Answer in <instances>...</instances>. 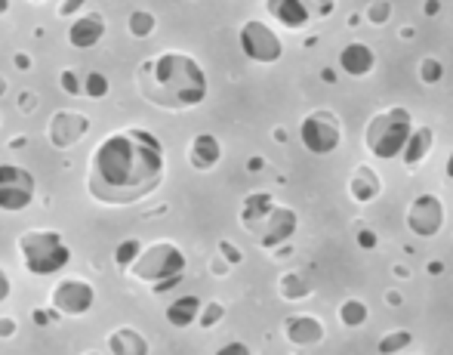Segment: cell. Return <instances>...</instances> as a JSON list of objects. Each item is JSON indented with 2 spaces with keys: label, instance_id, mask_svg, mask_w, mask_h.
Masks as SVG:
<instances>
[{
  "label": "cell",
  "instance_id": "24",
  "mask_svg": "<svg viewBox=\"0 0 453 355\" xmlns=\"http://www.w3.org/2000/svg\"><path fill=\"white\" fill-rule=\"evenodd\" d=\"M154 25H157V19H154V13H148V10H133L127 19V28L133 38H151Z\"/></svg>",
  "mask_w": 453,
  "mask_h": 355
},
{
  "label": "cell",
  "instance_id": "3",
  "mask_svg": "<svg viewBox=\"0 0 453 355\" xmlns=\"http://www.w3.org/2000/svg\"><path fill=\"white\" fill-rule=\"evenodd\" d=\"M413 130L416 127H413L410 111L401 109V105H392V109L379 111V115H373L367 120L364 145L376 161H395L404 155Z\"/></svg>",
  "mask_w": 453,
  "mask_h": 355
},
{
  "label": "cell",
  "instance_id": "39",
  "mask_svg": "<svg viewBox=\"0 0 453 355\" xmlns=\"http://www.w3.org/2000/svg\"><path fill=\"white\" fill-rule=\"evenodd\" d=\"M81 6H84L81 0H74V3H62V6H59V13H62V16H71V13L81 10Z\"/></svg>",
  "mask_w": 453,
  "mask_h": 355
},
{
  "label": "cell",
  "instance_id": "12",
  "mask_svg": "<svg viewBox=\"0 0 453 355\" xmlns=\"http://www.w3.org/2000/svg\"><path fill=\"white\" fill-rule=\"evenodd\" d=\"M86 130H90V118L81 111H56L47 124V139L56 148H71L86 136Z\"/></svg>",
  "mask_w": 453,
  "mask_h": 355
},
{
  "label": "cell",
  "instance_id": "26",
  "mask_svg": "<svg viewBox=\"0 0 453 355\" xmlns=\"http://www.w3.org/2000/svg\"><path fill=\"white\" fill-rule=\"evenodd\" d=\"M410 331H388L383 340L376 343V349H379V355H398L401 349H407L410 346Z\"/></svg>",
  "mask_w": 453,
  "mask_h": 355
},
{
  "label": "cell",
  "instance_id": "35",
  "mask_svg": "<svg viewBox=\"0 0 453 355\" xmlns=\"http://www.w3.org/2000/svg\"><path fill=\"white\" fill-rule=\"evenodd\" d=\"M216 355H253V352H250L247 343H237V340H232V343H225Z\"/></svg>",
  "mask_w": 453,
  "mask_h": 355
},
{
  "label": "cell",
  "instance_id": "23",
  "mask_svg": "<svg viewBox=\"0 0 453 355\" xmlns=\"http://www.w3.org/2000/svg\"><path fill=\"white\" fill-rule=\"evenodd\" d=\"M278 294L284 297V300L296 303V300H302V297H308V284H305L302 275L287 272V275H280V281H278Z\"/></svg>",
  "mask_w": 453,
  "mask_h": 355
},
{
  "label": "cell",
  "instance_id": "8",
  "mask_svg": "<svg viewBox=\"0 0 453 355\" xmlns=\"http://www.w3.org/2000/svg\"><path fill=\"white\" fill-rule=\"evenodd\" d=\"M241 53L247 56L250 62L271 65V62H278L280 56H284V40H280L265 22L250 19V22L241 25Z\"/></svg>",
  "mask_w": 453,
  "mask_h": 355
},
{
  "label": "cell",
  "instance_id": "41",
  "mask_svg": "<svg viewBox=\"0 0 453 355\" xmlns=\"http://www.w3.org/2000/svg\"><path fill=\"white\" fill-rule=\"evenodd\" d=\"M34 324H49V315H47V312H34Z\"/></svg>",
  "mask_w": 453,
  "mask_h": 355
},
{
  "label": "cell",
  "instance_id": "4",
  "mask_svg": "<svg viewBox=\"0 0 453 355\" xmlns=\"http://www.w3.org/2000/svg\"><path fill=\"white\" fill-rule=\"evenodd\" d=\"M127 275L142 284H151L154 294H164V290H173L182 281L185 253L173 241H157V244H151L139 253V260L127 269Z\"/></svg>",
  "mask_w": 453,
  "mask_h": 355
},
{
  "label": "cell",
  "instance_id": "19",
  "mask_svg": "<svg viewBox=\"0 0 453 355\" xmlns=\"http://www.w3.org/2000/svg\"><path fill=\"white\" fill-rule=\"evenodd\" d=\"M111 355H148V340L136 328H114L108 333Z\"/></svg>",
  "mask_w": 453,
  "mask_h": 355
},
{
  "label": "cell",
  "instance_id": "30",
  "mask_svg": "<svg viewBox=\"0 0 453 355\" xmlns=\"http://www.w3.org/2000/svg\"><path fill=\"white\" fill-rule=\"evenodd\" d=\"M420 77H422L426 84H438V81L444 77V65H441L438 59H431V56H429V59L420 62Z\"/></svg>",
  "mask_w": 453,
  "mask_h": 355
},
{
  "label": "cell",
  "instance_id": "5",
  "mask_svg": "<svg viewBox=\"0 0 453 355\" xmlns=\"http://www.w3.org/2000/svg\"><path fill=\"white\" fill-rule=\"evenodd\" d=\"M22 262L31 275H56L71 262V247L56 229H31L19 235Z\"/></svg>",
  "mask_w": 453,
  "mask_h": 355
},
{
  "label": "cell",
  "instance_id": "29",
  "mask_svg": "<svg viewBox=\"0 0 453 355\" xmlns=\"http://www.w3.org/2000/svg\"><path fill=\"white\" fill-rule=\"evenodd\" d=\"M222 315H225V306H222L219 300L204 303V309H200L198 324H200V328H213V324H219V322H222Z\"/></svg>",
  "mask_w": 453,
  "mask_h": 355
},
{
  "label": "cell",
  "instance_id": "10",
  "mask_svg": "<svg viewBox=\"0 0 453 355\" xmlns=\"http://www.w3.org/2000/svg\"><path fill=\"white\" fill-rule=\"evenodd\" d=\"M444 226V204L438 195H416L407 207V229L416 238H435Z\"/></svg>",
  "mask_w": 453,
  "mask_h": 355
},
{
  "label": "cell",
  "instance_id": "33",
  "mask_svg": "<svg viewBox=\"0 0 453 355\" xmlns=\"http://www.w3.org/2000/svg\"><path fill=\"white\" fill-rule=\"evenodd\" d=\"M388 10H392L388 3H373L370 10H367V19H370L373 25H379V22H386V19H388Z\"/></svg>",
  "mask_w": 453,
  "mask_h": 355
},
{
  "label": "cell",
  "instance_id": "7",
  "mask_svg": "<svg viewBox=\"0 0 453 355\" xmlns=\"http://www.w3.org/2000/svg\"><path fill=\"white\" fill-rule=\"evenodd\" d=\"M34 173L22 164H0V210L3 213H19L34 201Z\"/></svg>",
  "mask_w": 453,
  "mask_h": 355
},
{
  "label": "cell",
  "instance_id": "37",
  "mask_svg": "<svg viewBox=\"0 0 453 355\" xmlns=\"http://www.w3.org/2000/svg\"><path fill=\"white\" fill-rule=\"evenodd\" d=\"M6 297H10V275L0 269V303H3Z\"/></svg>",
  "mask_w": 453,
  "mask_h": 355
},
{
  "label": "cell",
  "instance_id": "15",
  "mask_svg": "<svg viewBox=\"0 0 453 355\" xmlns=\"http://www.w3.org/2000/svg\"><path fill=\"white\" fill-rule=\"evenodd\" d=\"M373 65H376V53H373L367 44H361V40H351V44L342 47L340 68L345 71V74L364 77V74H370V71H373Z\"/></svg>",
  "mask_w": 453,
  "mask_h": 355
},
{
  "label": "cell",
  "instance_id": "25",
  "mask_svg": "<svg viewBox=\"0 0 453 355\" xmlns=\"http://www.w3.org/2000/svg\"><path fill=\"white\" fill-rule=\"evenodd\" d=\"M367 306L361 300H345L342 306H340V318H342V324L345 328H361V324L367 322Z\"/></svg>",
  "mask_w": 453,
  "mask_h": 355
},
{
  "label": "cell",
  "instance_id": "46",
  "mask_svg": "<svg viewBox=\"0 0 453 355\" xmlns=\"http://www.w3.org/2000/svg\"><path fill=\"white\" fill-rule=\"evenodd\" d=\"M84 355H99V352H84Z\"/></svg>",
  "mask_w": 453,
  "mask_h": 355
},
{
  "label": "cell",
  "instance_id": "11",
  "mask_svg": "<svg viewBox=\"0 0 453 355\" xmlns=\"http://www.w3.org/2000/svg\"><path fill=\"white\" fill-rule=\"evenodd\" d=\"M296 213H293L290 207H284V204H275V210L269 213V216L262 219V223L256 226L250 235H253L259 241V247H265V251H275V247H280L284 241H290V235L296 232Z\"/></svg>",
  "mask_w": 453,
  "mask_h": 355
},
{
  "label": "cell",
  "instance_id": "2",
  "mask_svg": "<svg viewBox=\"0 0 453 355\" xmlns=\"http://www.w3.org/2000/svg\"><path fill=\"white\" fill-rule=\"evenodd\" d=\"M136 87L164 111H189L207 99V74L189 53H157L136 68Z\"/></svg>",
  "mask_w": 453,
  "mask_h": 355
},
{
  "label": "cell",
  "instance_id": "34",
  "mask_svg": "<svg viewBox=\"0 0 453 355\" xmlns=\"http://www.w3.org/2000/svg\"><path fill=\"white\" fill-rule=\"evenodd\" d=\"M16 331H19V322H16V318L0 315V340H10Z\"/></svg>",
  "mask_w": 453,
  "mask_h": 355
},
{
  "label": "cell",
  "instance_id": "28",
  "mask_svg": "<svg viewBox=\"0 0 453 355\" xmlns=\"http://www.w3.org/2000/svg\"><path fill=\"white\" fill-rule=\"evenodd\" d=\"M84 93L90 99H102L108 96V77L102 71H90V74L84 77Z\"/></svg>",
  "mask_w": 453,
  "mask_h": 355
},
{
  "label": "cell",
  "instance_id": "6",
  "mask_svg": "<svg viewBox=\"0 0 453 355\" xmlns=\"http://www.w3.org/2000/svg\"><path fill=\"white\" fill-rule=\"evenodd\" d=\"M299 139L312 155H333L342 139V127L333 111H327V109L308 111L299 124Z\"/></svg>",
  "mask_w": 453,
  "mask_h": 355
},
{
  "label": "cell",
  "instance_id": "36",
  "mask_svg": "<svg viewBox=\"0 0 453 355\" xmlns=\"http://www.w3.org/2000/svg\"><path fill=\"white\" fill-rule=\"evenodd\" d=\"M358 244L361 247H367V251H370V247H376V235H373V232H358Z\"/></svg>",
  "mask_w": 453,
  "mask_h": 355
},
{
  "label": "cell",
  "instance_id": "21",
  "mask_svg": "<svg viewBox=\"0 0 453 355\" xmlns=\"http://www.w3.org/2000/svg\"><path fill=\"white\" fill-rule=\"evenodd\" d=\"M200 309H204V303H200L194 294H185L167 306V322L173 328H191V324L200 318Z\"/></svg>",
  "mask_w": 453,
  "mask_h": 355
},
{
  "label": "cell",
  "instance_id": "9",
  "mask_svg": "<svg viewBox=\"0 0 453 355\" xmlns=\"http://www.w3.org/2000/svg\"><path fill=\"white\" fill-rule=\"evenodd\" d=\"M96 303V290L93 284H86L84 278H62L49 294V306H53L59 315L68 318H81L93 309Z\"/></svg>",
  "mask_w": 453,
  "mask_h": 355
},
{
  "label": "cell",
  "instance_id": "22",
  "mask_svg": "<svg viewBox=\"0 0 453 355\" xmlns=\"http://www.w3.org/2000/svg\"><path fill=\"white\" fill-rule=\"evenodd\" d=\"M431 145H435V133H431V127H416L413 136H410L404 155H401V161H404L407 167H416L426 161V155L431 152Z\"/></svg>",
  "mask_w": 453,
  "mask_h": 355
},
{
  "label": "cell",
  "instance_id": "44",
  "mask_svg": "<svg viewBox=\"0 0 453 355\" xmlns=\"http://www.w3.org/2000/svg\"><path fill=\"white\" fill-rule=\"evenodd\" d=\"M447 176H450V180H453V155H450V158H447Z\"/></svg>",
  "mask_w": 453,
  "mask_h": 355
},
{
  "label": "cell",
  "instance_id": "31",
  "mask_svg": "<svg viewBox=\"0 0 453 355\" xmlns=\"http://www.w3.org/2000/svg\"><path fill=\"white\" fill-rule=\"evenodd\" d=\"M59 87L65 90V93H71V96L84 93V84L77 81V74H74V71H62V74H59Z\"/></svg>",
  "mask_w": 453,
  "mask_h": 355
},
{
  "label": "cell",
  "instance_id": "20",
  "mask_svg": "<svg viewBox=\"0 0 453 355\" xmlns=\"http://www.w3.org/2000/svg\"><path fill=\"white\" fill-rule=\"evenodd\" d=\"M275 210V201H271L269 191H253V195L244 198V207H241V226L247 232H253L259 223H262L269 213Z\"/></svg>",
  "mask_w": 453,
  "mask_h": 355
},
{
  "label": "cell",
  "instance_id": "17",
  "mask_svg": "<svg viewBox=\"0 0 453 355\" xmlns=\"http://www.w3.org/2000/svg\"><path fill=\"white\" fill-rule=\"evenodd\" d=\"M265 10H269L284 28H293V31H296V28H305L308 19H312L308 3H299V0H269Z\"/></svg>",
  "mask_w": 453,
  "mask_h": 355
},
{
  "label": "cell",
  "instance_id": "1",
  "mask_svg": "<svg viewBox=\"0 0 453 355\" xmlns=\"http://www.w3.org/2000/svg\"><path fill=\"white\" fill-rule=\"evenodd\" d=\"M167 155L161 139L142 127L114 130L93 148L86 167V191L93 201L108 207H127L164 182Z\"/></svg>",
  "mask_w": 453,
  "mask_h": 355
},
{
  "label": "cell",
  "instance_id": "38",
  "mask_svg": "<svg viewBox=\"0 0 453 355\" xmlns=\"http://www.w3.org/2000/svg\"><path fill=\"white\" fill-rule=\"evenodd\" d=\"M210 272H213V275H225V272H228V262L222 260V257H216V260L210 262Z\"/></svg>",
  "mask_w": 453,
  "mask_h": 355
},
{
  "label": "cell",
  "instance_id": "42",
  "mask_svg": "<svg viewBox=\"0 0 453 355\" xmlns=\"http://www.w3.org/2000/svg\"><path fill=\"white\" fill-rule=\"evenodd\" d=\"M16 65H19V68H31V59H28L25 53H19V56H16Z\"/></svg>",
  "mask_w": 453,
  "mask_h": 355
},
{
  "label": "cell",
  "instance_id": "43",
  "mask_svg": "<svg viewBox=\"0 0 453 355\" xmlns=\"http://www.w3.org/2000/svg\"><path fill=\"white\" fill-rule=\"evenodd\" d=\"M247 167H250V170H259V167H262V158H250Z\"/></svg>",
  "mask_w": 453,
  "mask_h": 355
},
{
  "label": "cell",
  "instance_id": "16",
  "mask_svg": "<svg viewBox=\"0 0 453 355\" xmlns=\"http://www.w3.org/2000/svg\"><path fill=\"white\" fill-rule=\"evenodd\" d=\"M222 158V145L213 133H198L189 145V164L194 170H213Z\"/></svg>",
  "mask_w": 453,
  "mask_h": 355
},
{
  "label": "cell",
  "instance_id": "13",
  "mask_svg": "<svg viewBox=\"0 0 453 355\" xmlns=\"http://www.w3.org/2000/svg\"><path fill=\"white\" fill-rule=\"evenodd\" d=\"M284 333L293 346H315L324 340V324L315 315L302 312V315H290L284 322Z\"/></svg>",
  "mask_w": 453,
  "mask_h": 355
},
{
  "label": "cell",
  "instance_id": "27",
  "mask_svg": "<svg viewBox=\"0 0 453 355\" xmlns=\"http://www.w3.org/2000/svg\"><path fill=\"white\" fill-rule=\"evenodd\" d=\"M139 253H142V244L136 238H129V241H124V244L114 247V262H118L120 269H129L136 260H139Z\"/></svg>",
  "mask_w": 453,
  "mask_h": 355
},
{
  "label": "cell",
  "instance_id": "45",
  "mask_svg": "<svg viewBox=\"0 0 453 355\" xmlns=\"http://www.w3.org/2000/svg\"><path fill=\"white\" fill-rule=\"evenodd\" d=\"M6 10H10V3H6V0H0V16H3Z\"/></svg>",
  "mask_w": 453,
  "mask_h": 355
},
{
  "label": "cell",
  "instance_id": "40",
  "mask_svg": "<svg viewBox=\"0 0 453 355\" xmlns=\"http://www.w3.org/2000/svg\"><path fill=\"white\" fill-rule=\"evenodd\" d=\"M31 109H34V96H22V111L31 115Z\"/></svg>",
  "mask_w": 453,
  "mask_h": 355
},
{
  "label": "cell",
  "instance_id": "32",
  "mask_svg": "<svg viewBox=\"0 0 453 355\" xmlns=\"http://www.w3.org/2000/svg\"><path fill=\"white\" fill-rule=\"evenodd\" d=\"M219 257L228 262V266H237V262L244 260V253L237 251V247L232 244V241H219Z\"/></svg>",
  "mask_w": 453,
  "mask_h": 355
},
{
  "label": "cell",
  "instance_id": "14",
  "mask_svg": "<svg viewBox=\"0 0 453 355\" xmlns=\"http://www.w3.org/2000/svg\"><path fill=\"white\" fill-rule=\"evenodd\" d=\"M102 34H105V19L99 16V13H86V16H81L77 22H71L68 44L74 49H90L102 40Z\"/></svg>",
  "mask_w": 453,
  "mask_h": 355
},
{
  "label": "cell",
  "instance_id": "18",
  "mask_svg": "<svg viewBox=\"0 0 453 355\" xmlns=\"http://www.w3.org/2000/svg\"><path fill=\"white\" fill-rule=\"evenodd\" d=\"M379 191H383V180H379L367 164L355 167V173L349 176V195L355 198L358 204H370Z\"/></svg>",
  "mask_w": 453,
  "mask_h": 355
}]
</instances>
